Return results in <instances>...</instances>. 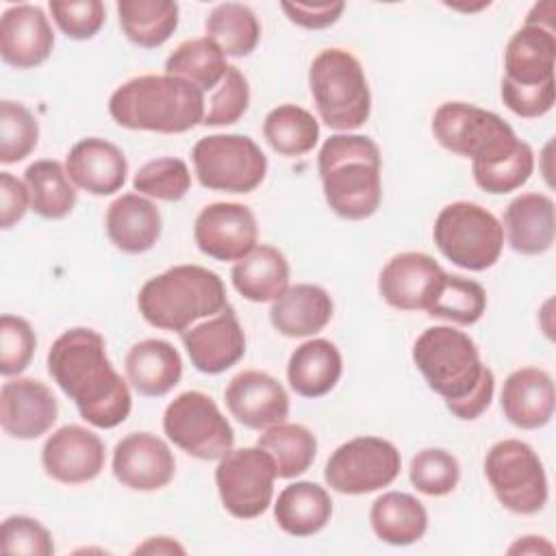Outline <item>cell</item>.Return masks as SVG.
<instances>
[{
  "label": "cell",
  "instance_id": "5",
  "mask_svg": "<svg viewBox=\"0 0 556 556\" xmlns=\"http://www.w3.org/2000/svg\"><path fill=\"white\" fill-rule=\"evenodd\" d=\"M137 306L150 326L182 334L198 319L213 317L230 304L215 271L202 265H174L139 289Z\"/></svg>",
  "mask_w": 556,
  "mask_h": 556
},
{
  "label": "cell",
  "instance_id": "8",
  "mask_svg": "<svg viewBox=\"0 0 556 556\" xmlns=\"http://www.w3.org/2000/svg\"><path fill=\"white\" fill-rule=\"evenodd\" d=\"M434 139L450 152L471 159V167L510 154L521 139L497 113L469 102H445L432 115Z\"/></svg>",
  "mask_w": 556,
  "mask_h": 556
},
{
  "label": "cell",
  "instance_id": "42",
  "mask_svg": "<svg viewBox=\"0 0 556 556\" xmlns=\"http://www.w3.org/2000/svg\"><path fill=\"white\" fill-rule=\"evenodd\" d=\"M408 478L419 493L441 497L456 489L460 480V465L447 450L426 447L410 458Z\"/></svg>",
  "mask_w": 556,
  "mask_h": 556
},
{
  "label": "cell",
  "instance_id": "28",
  "mask_svg": "<svg viewBox=\"0 0 556 556\" xmlns=\"http://www.w3.org/2000/svg\"><path fill=\"white\" fill-rule=\"evenodd\" d=\"M126 378L143 397H163L182 378V358L178 350L163 339H143L135 343L124 358Z\"/></svg>",
  "mask_w": 556,
  "mask_h": 556
},
{
  "label": "cell",
  "instance_id": "20",
  "mask_svg": "<svg viewBox=\"0 0 556 556\" xmlns=\"http://www.w3.org/2000/svg\"><path fill=\"white\" fill-rule=\"evenodd\" d=\"M59 417L54 393L35 378H11L0 389V426L22 441L46 434Z\"/></svg>",
  "mask_w": 556,
  "mask_h": 556
},
{
  "label": "cell",
  "instance_id": "15",
  "mask_svg": "<svg viewBox=\"0 0 556 556\" xmlns=\"http://www.w3.org/2000/svg\"><path fill=\"white\" fill-rule=\"evenodd\" d=\"M193 241L202 254L237 263L258 245L256 217L239 202L206 204L195 217Z\"/></svg>",
  "mask_w": 556,
  "mask_h": 556
},
{
  "label": "cell",
  "instance_id": "18",
  "mask_svg": "<svg viewBox=\"0 0 556 556\" xmlns=\"http://www.w3.org/2000/svg\"><path fill=\"white\" fill-rule=\"evenodd\" d=\"M176 460L169 445L152 432H130L113 450V476L130 491H159L172 482Z\"/></svg>",
  "mask_w": 556,
  "mask_h": 556
},
{
  "label": "cell",
  "instance_id": "6",
  "mask_svg": "<svg viewBox=\"0 0 556 556\" xmlns=\"http://www.w3.org/2000/svg\"><path fill=\"white\" fill-rule=\"evenodd\" d=\"M319 119L339 132L361 128L371 113V91L361 61L343 48L321 50L308 70Z\"/></svg>",
  "mask_w": 556,
  "mask_h": 556
},
{
  "label": "cell",
  "instance_id": "7",
  "mask_svg": "<svg viewBox=\"0 0 556 556\" xmlns=\"http://www.w3.org/2000/svg\"><path fill=\"white\" fill-rule=\"evenodd\" d=\"M432 239L452 265L467 271L493 267L504 248L500 219L484 206L467 200L452 202L439 211Z\"/></svg>",
  "mask_w": 556,
  "mask_h": 556
},
{
  "label": "cell",
  "instance_id": "41",
  "mask_svg": "<svg viewBox=\"0 0 556 556\" xmlns=\"http://www.w3.org/2000/svg\"><path fill=\"white\" fill-rule=\"evenodd\" d=\"M39 141V124L35 115L13 100L0 102V163L11 165L24 161Z\"/></svg>",
  "mask_w": 556,
  "mask_h": 556
},
{
  "label": "cell",
  "instance_id": "24",
  "mask_svg": "<svg viewBox=\"0 0 556 556\" xmlns=\"http://www.w3.org/2000/svg\"><path fill=\"white\" fill-rule=\"evenodd\" d=\"M500 404L504 417L513 426L521 430L543 428L554 417V380L545 369L539 367L515 369L504 380Z\"/></svg>",
  "mask_w": 556,
  "mask_h": 556
},
{
  "label": "cell",
  "instance_id": "51",
  "mask_svg": "<svg viewBox=\"0 0 556 556\" xmlns=\"http://www.w3.org/2000/svg\"><path fill=\"white\" fill-rule=\"evenodd\" d=\"M135 552H150V554H174V552H178V554H182L185 549L176 543V541H172L169 536H152V539H148L143 545H139Z\"/></svg>",
  "mask_w": 556,
  "mask_h": 556
},
{
  "label": "cell",
  "instance_id": "37",
  "mask_svg": "<svg viewBox=\"0 0 556 556\" xmlns=\"http://www.w3.org/2000/svg\"><path fill=\"white\" fill-rule=\"evenodd\" d=\"M206 37L215 41L226 56H248L261 39V24L254 11L241 2H222L211 9L204 22Z\"/></svg>",
  "mask_w": 556,
  "mask_h": 556
},
{
  "label": "cell",
  "instance_id": "16",
  "mask_svg": "<svg viewBox=\"0 0 556 556\" xmlns=\"http://www.w3.org/2000/svg\"><path fill=\"white\" fill-rule=\"evenodd\" d=\"M445 269L424 252H402L387 261L378 276L382 300L397 311H428L434 302Z\"/></svg>",
  "mask_w": 556,
  "mask_h": 556
},
{
  "label": "cell",
  "instance_id": "30",
  "mask_svg": "<svg viewBox=\"0 0 556 556\" xmlns=\"http://www.w3.org/2000/svg\"><path fill=\"white\" fill-rule=\"evenodd\" d=\"M332 517V500L317 482L300 480L285 486L274 504L278 528L291 536H313Z\"/></svg>",
  "mask_w": 556,
  "mask_h": 556
},
{
  "label": "cell",
  "instance_id": "17",
  "mask_svg": "<svg viewBox=\"0 0 556 556\" xmlns=\"http://www.w3.org/2000/svg\"><path fill=\"white\" fill-rule=\"evenodd\" d=\"M104 460L106 450L102 439L78 424L61 426L41 447V465L46 473L61 484L96 480L104 469Z\"/></svg>",
  "mask_w": 556,
  "mask_h": 556
},
{
  "label": "cell",
  "instance_id": "44",
  "mask_svg": "<svg viewBox=\"0 0 556 556\" xmlns=\"http://www.w3.org/2000/svg\"><path fill=\"white\" fill-rule=\"evenodd\" d=\"M250 104V85L243 72L235 65H228L224 80L215 89L208 100V109L204 113V126H230L237 124Z\"/></svg>",
  "mask_w": 556,
  "mask_h": 556
},
{
  "label": "cell",
  "instance_id": "33",
  "mask_svg": "<svg viewBox=\"0 0 556 556\" xmlns=\"http://www.w3.org/2000/svg\"><path fill=\"white\" fill-rule=\"evenodd\" d=\"M180 9L172 0H119V28L139 48L163 46L178 28Z\"/></svg>",
  "mask_w": 556,
  "mask_h": 556
},
{
  "label": "cell",
  "instance_id": "23",
  "mask_svg": "<svg viewBox=\"0 0 556 556\" xmlns=\"http://www.w3.org/2000/svg\"><path fill=\"white\" fill-rule=\"evenodd\" d=\"M65 172L74 187L91 195H113L128 176V161L115 143L100 137H85L65 156Z\"/></svg>",
  "mask_w": 556,
  "mask_h": 556
},
{
  "label": "cell",
  "instance_id": "27",
  "mask_svg": "<svg viewBox=\"0 0 556 556\" xmlns=\"http://www.w3.org/2000/svg\"><path fill=\"white\" fill-rule=\"evenodd\" d=\"M332 298L324 287L302 282L287 287V291L271 302L269 321L282 337L302 339L321 332L332 319Z\"/></svg>",
  "mask_w": 556,
  "mask_h": 556
},
{
  "label": "cell",
  "instance_id": "46",
  "mask_svg": "<svg viewBox=\"0 0 556 556\" xmlns=\"http://www.w3.org/2000/svg\"><path fill=\"white\" fill-rule=\"evenodd\" d=\"M0 552L2 554H26V556H50L54 554V541L46 526L26 515H13L2 521L0 528Z\"/></svg>",
  "mask_w": 556,
  "mask_h": 556
},
{
  "label": "cell",
  "instance_id": "50",
  "mask_svg": "<svg viewBox=\"0 0 556 556\" xmlns=\"http://www.w3.org/2000/svg\"><path fill=\"white\" fill-rule=\"evenodd\" d=\"M30 206V193L26 182L9 172H0V226L9 230L15 226Z\"/></svg>",
  "mask_w": 556,
  "mask_h": 556
},
{
  "label": "cell",
  "instance_id": "47",
  "mask_svg": "<svg viewBox=\"0 0 556 556\" xmlns=\"http://www.w3.org/2000/svg\"><path fill=\"white\" fill-rule=\"evenodd\" d=\"M54 24L70 39L83 41L98 35L104 26L106 11L100 0H70V2H50L48 4Z\"/></svg>",
  "mask_w": 556,
  "mask_h": 556
},
{
  "label": "cell",
  "instance_id": "1",
  "mask_svg": "<svg viewBox=\"0 0 556 556\" xmlns=\"http://www.w3.org/2000/svg\"><path fill=\"white\" fill-rule=\"evenodd\" d=\"M46 365L87 424L109 430L130 415V389L111 365L106 343L93 328L78 326L59 334Z\"/></svg>",
  "mask_w": 556,
  "mask_h": 556
},
{
  "label": "cell",
  "instance_id": "52",
  "mask_svg": "<svg viewBox=\"0 0 556 556\" xmlns=\"http://www.w3.org/2000/svg\"><path fill=\"white\" fill-rule=\"evenodd\" d=\"M510 554L521 552V554H541V552H554V547L543 539V536H523L521 541H517L515 545L508 547Z\"/></svg>",
  "mask_w": 556,
  "mask_h": 556
},
{
  "label": "cell",
  "instance_id": "31",
  "mask_svg": "<svg viewBox=\"0 0 556 556\" xmlns=\"http://www.w3.org/2000/svg\"><path fill=\"white\" fill-rule=\"evenodd\" d=\"M232 287L250 302H274L289 287V261L274 245H256L230 269Z\"/></svg>",
  "mask_w": 556,
  "mask_h": 556
},
{
  "label": "cell",
  "instance_id": "43",
  "mask_svg": "<svg viewBox=\"0 0 556 556\" xmlns=\"http://www.w3.org/2000/svg\"><path fill=\"white\" fill-rule=\"evenodd\" d=\"M534 172V154L532 148L526 141H519V146L506 154L504 159H497L489 165L471 167L476 185L493 195L510 193L528 182V178Z\"/></svg>",
  "mask_w": 556,
  "mask_h": 556
},
{
  "label": "cell",
  "instance_id": "40",
  "mask_svg": "<svg viewBox=\"0 0 556 556\" xmlns=\"http://www.w3.org/2000/svg\"><path fill=\"white\" fill-rule=\"evenodd\" d=\"M132 189L146 198L178 202L191 189V174L182 159L161 156L143 163L137 169L132 178Z\"/></svg>",
  "mask_w": 556,
  "mask_h": 556
},
{
  "label": "cell",
  "instance_id": "35",
  "mask_svg": "<svg viewBox=\"0 0 556 556\" xmlns=\"http://www.w3.org/2000/svg\"><path fill=\"white\" fill-rule=\"evenodd\" d=\"M226 54L208 37L182 41L165 61V74L191 83L202 93L217 89L226 76Z\"/></svg>",
  "mask_w": 556,
  "mask_h": 556
},
{
  "label": "cell",
  "instance_id": "48",
  "mask_svg": "<svg viewBox=\"0 0 556 556\" xmlns=\"http://www.w3.org/2000/svg\"><path fill=\"white\" fill-rule=\"evenodd\" d=\"M502 100L504 104L519 117L532 119L549 113L554 109L556 100V83L539 85V87H515L508 83H502Z\"/></svg>",
  "mask_w": 556,
  "mask_h": 556
},
{
  "label": "cell",
  "instance_id": "12",
  "mask_svg": "<svg viewBox=\"0 0 556 556\" xmlns=\"http://www.w3.org/2000/svg\"><path fill=\"white\" fill-rule=\"evenodd\" d=\"M402 469L397 447L380 437H354L339 445L326 467V484L343 495H365L389 486Z\"/></svg>",
  "mask_w": 556,
  "mask_h": 556
},
{
  "label": "cell",
  "instance_id": "39",
  "mask_svg": "<svg viewBox=\"0 0 556 556\" xmlns=\"http://www.w3.org/2000/svg\"><path fill=\"white\" fill-rule=\"evenodd\" d=\"M484 311L486 291L480 282L456 274H445V280L426 313L458 326H471L484 315Z\"/></svg>",
  "mask_w": 556,
  "mask_h": 556
},
{
  "label": "cell",
  "instance_id": "26",
  "mask_svg": "<svg viewBox=\"0 0 556 556\" xmlns=\"http://www.w3.org/2000/svg\"><path fill=\"white\" fill-rule=\"evenodd\" d=\"M104 228L111 243L124 254H143L159 241L163 219L150 198L141 193H124L109 204Z\"/></svg>",
  "mask_w": 556,
  "mask_h": 556
},
{
  "label": "cell",
  "instance_id": "3",
  "mask_svg": "<svg viewBox=\"0 0 556 556\" xmlns=\"http://www.w3.org/2000/svg\"><path fill=\"white\" fill-rule=\"evenodd\" d=\"M317 169L328 206L343 219L371 217L382 202V156L367 135H330L319 154Z\"/></svg>",
  "mask_w": 556,
  "mask_h": 556
},
{
  "label": "cell",
  "instance_id": "38",
  "mask_svg": "<svg viewBox=\"0 0 556 556\" xmlns=\"http://www.w3.org/2000/svg\"><path fill=\"white\" fill-rule=\"evenodd\" d=\"M263 137L280 156L308 154L319 141V124L302 106L280 104L265 115Z\"/></svg>",
  "mask_w": 556,
  "mask_h": 556
},
{
  "label": "cell",
  "instance_id": "10",
  "mask_svg": "<svg viewBox=\"0 0 556 556\" xmlns=\"http://www.w3.org/2000/svg\"><path fill=\"white\" fill-rule=\"evenodd\" d=\"M195 176L211 191L250 193L267 174V156L248 135H208L191 150Z\"/></svg>",
  "mask_w": 556,
  "mask_h": 556
},
{
  "label": "cell",
  "instance_id": "49",
  "mask_svg": "<svg viewBox=\"0 0 556 556\" xmlns=\"http://www.w3.org/2000/svg\"><path fill=\"white\" fill-rule=\"evenodd\" d=\"M280 9L293 22L295 26L308 28V30H321L341 17L345 11V2H319V4H302V2H280Z\"/></svg>",
  "mask_w": 556,
  "mask_h": 556
},
{
  "label": "cell",
  "instance_id": "11",
  "mask_svg": "<svg viewBox=\"0 0 556 556\" xmlns=\"http://www.w3.org/2000/svg\"><path fill=\"white\" fill-rule=\"evenodd\" d=\"M163 432L178 450L200 460H219L235 445L230 421L202 391H185L167 404Z\"/></svg>",
  "mask_w": 556,
  "mask_h": 556
},
{
  "label": "cell",
  "instance_id": "21",
  "mask_svg": "<svg viewBox=\"0 0 556 556\" xmlns=\"http://www.w3.org/2000/svg\"><path fill=\"white\" fill-rule=\"evenodd\" d=\"M180 341L191 365L208 376L230 369L245 354V332L232 306H226L206 321L191 326L180 334Z\"/></svg>",
  "mask_w": 556,
  "mask_h": 556
},
{
  "label": "cell",
  "instance_id": "19",
  "mask_svg": "<svg viewBox=\"0 0 556 556\" xmlns=\"http://www.w3.org/2000/svg\"><path fill=\"white\" fill-rule=\"evenodd\" d=\"M224 400L230 415L250 430H267L289 417V395L267 371H239L230 378Z\"/></svg>",
  "mask_w": 556,
  "mask_h": 556
},
{
  "label": "cell",
  "instance_id": "36",
  "mask_svg": "<svg viewBox=\"0 0 556 556\" xmlns=\"http://www.w3.org/2000/svg\"><path fill=\"white\" fill-rule=\"evenodd\" d=\"M256 445L271 456L276 476L287 480L308 471L317 456V439L302 424H276L258 437Z\"/></svg>",
  "mask_w": 556,
  "mask_h": 556
},
{
  "label": "cell",
  "instance_id": "29",
  "mask_svg": "<svg viewBox=\"0 0 556 556\" xmlns=\"http://www.w3.org/2000/svg\"><path fill=\"white\" fill-rule=\"evenodd\" d=\"M343 374V358L328 339H308L298 345L287 363L289 387L302 397L330 393Z\"/></svg>",
  "mask_w": 556,
  "mask_h": 556
},
{
  "label": "cell",
  "instance_id": "4",
  "mask_svg": "<svg viewBox=\"0 0 556 556\" xmlns=\"http://www.w3.org/2000/svg\"><path fill=\"white\" fill-rule=\"evenodd\" d=\"M204 93L169 74H143L119 85L109 98L111 117L128 130L187 132L204 119Z\"/></svg>",
  "mask_w": 556,
  "mask_h": 556
},
{
  "label": "cell",
  "instance_id": "14",
  "mask_svg": "<svg viewBox=\"0 0 556 556\" xmlns=\"http://www.w3.org/2000/svg\"><path fill=\"white\" fill-rule=\"evenodd\" d=\"M556 7L552 0L530 9L523 26L508 39L504 50L502 83L515 87H539L554 83L556 61Z\"/></svg>",
  "mask_w": 556,
  "mask_h": 556
},
{
  "label": "cell",
  "instance_id": "32",
  "mask_svg": "<svg viewBox=\"0 0 556 556\" xmlns=\"http://www.w3.org/2000/svg\"><path fill=\"white\" fill-rule=\"evenodd\" d=\"M374 534L389 545L417 543L428 530V513L424 504L402 491H389L376 497L369 510Z\"/></svg>",
  "mask_w": 556,
  "mask_h": 556
},
{
  "label": "cell",
  "instance_id": "34",
  "mask_svg": "<svg viewBox=\"0 0 556 556\" xmlns=\"http://www.w3.org/2000/svg\"><path fill=\"white\" fill-rule=\"evenodd\" d=\"M24 182L30 193V208L43 219L67 217L78 200L76 187L65 167L52 159H39L24 172Z\"/></svg>",
  "mask_w": 556,
  "mask_h": 556
},
{
  "label": "cell",
  "instance_id": "13",
  "mask_svg": "<svg viewBox=\"0 0 556 556\" xmlns=\"http://www.w3.org/2000/svg\"><path fill=\"white\" fill-rule=\"evenodd\" d=\"M276 478L271 456L258 445L226 452L215 469L219 500L237 519H256L269 508Z\"/></svg>",
  "mask_w": 556,
  "mask_h": 556
},
{
  "label": "cell",
  "instance_id": "9",
  "mask_svg": "<svg viewBox=\"0 0 556 556\" xmlns=\"http://www.w3.org/2000/svg\"><path fill=\"white\" fill-rule=\"evenodd\" d=\"M484 476L497 502L515 515H534L547 504L545 467L526 441L504 439L493 443L484 456Z\"/></svg>",
  "mask_w": 556,
  "mask_h": 556
},
{
  "label": "cell",
  "instance_id": "2",
  "mask_svg": "<svg viewBox=\"0 0 556 556\" xmlns=\"http://www.w3.org/2000/svg\"><path fill=\"white\" fill-rule=\"evenodd\" d=\"M413 363L454 417L471 421L489 408L495 376L480 361L473 339L463 330L452 326L426 328L413 345Z\"/></svg>",
  "mask_w": 556,
  "mask_h": 556
},
{
  "label": "cell",
  "instance_id": "25",
  "mask_svg": "<svg viewBox=\"0 0 556 556\" xmlns=\"http://www.w3.org/2000/svg\"><path fill=\"white\" fill-rule=\"evenodd\" d=\"M508 245L526 256L545 254L554 245V200L545 193H521L510 200L502 217Z\"/></svg>",
  "mask_w": 556,
  "mask_h": 556
},
{
  "label": "cell",
  "instance_id": "22",
  "mask_svg": "<svg viewBox=\"0 0 556 556\" xmlns=\"http://www.w3.org/2000/svg\"><path fill=\"white\" fill-rule=\"evenodd\" d=\"M54 33L37 4H13L0 17V56L7 65L30 70L48 61Z\"/></svg>",
  "mask_w": 556,
  "mask_h": 556
},
{
  "label": "cell",
  "instance_id": "45",
  "mask_svg": "<svg viewBox=\"0 0 556 556\" xmlns=\"http://www.w3.org/2000/svg\"><path fill=\"white\" fill-rule=\"evenodd\" d=\"M37 337L33 326L17 315L0 317V374L20 376L33 361Z\"/></svg>",
  "mask_w": 556,
  "mask_h": 556
}]
</instances>
